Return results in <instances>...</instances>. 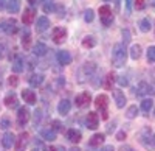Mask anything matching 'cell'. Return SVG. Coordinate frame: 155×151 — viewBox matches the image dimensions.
<instances>
[{"instance_id": "cell-1", "label": "cell", "mask_w": 155, "mask_h": 151, "mask_svg": "<svg viewBox=\"0 0 155 151\" xmlns=\"http://www.w3.org/2000/svg\"><path fill=\"white\" fill-rule=\"evenodd\" d=\"M127 61V50L124 44H115L112 50V64L115 67H123Z\"/></svg>"}, {"instance_id": "cell-2", "label": "cell", "mask_w": 155, "mask_h": 151, "mask_svg": "<svg viewBox=\"0 0 155 151\" xmlns=\"http://www.w3.org/2000/svg\"><path fill=\"white\" fill-rule=\"evenodd\" d=\"M95 72H96V64L95 62H92V61L84 62L82 67L79 69V72H78V75H79V81L84 83L85 80H90L95 75Z\"/></svg>"}, {"instance_id": "cell-3", "label": "cell", "mask_w": 155, "mask_h": 151, "mask_svg": "<svg viewBox=\"0 0 155 151\" xmlns=\"http://www.w3.org/2000/svg\"><path fill=\"white\" fill-rule=\"evenodd\" d=\"M140 142L146 149H155V134H152L149 128L143 129L140 134Z\"/></svg>"}, {"instance_id": "cell-4", "label": "cell", "mask_w": 155, "mask_h": 151, "mask_svg": "<svg viewBox=\"0 0 155 151\" xmlns=\"http://www.w3.org/2000/svg\"><path fill=\"white\" fill-rule=\"evenodd\" d=\"M95 105H96V108L101 111V114H102V118H107L109 117V114H107V105H109V97L106 95V94H99L98 97H96V100H95Z\"/></svg>"}, {"instance_id": "cell-5", "label": "cell", "mask_w": 155, "mask_h": 151, "mask_svg": "<svg viewBox=\"0 0 155 151\" xmlns=\"http://www.w3.org/2000/svg\"><path fill=\"white\" fill-rule=\"evenodd\" d=\"M99 17L102 20V25L104 27H109V25H112L113 22V14H112V9L109 5H104L99 8Z\"/></svg>"}, {"instance_id": "cell-6", "label": "cell", "mask_w": 155, "mask_h": 151, "mask_svg": "<svg viewBox=\"0 0 155 151\" xmlns=\"http://www.w3.org/2000/svg\"><path fill=\"white\" fill-rule=\"evenodd\" d=\"M51 39L54 41V44H62L67 39V30L64 27H56L53 28V33H51Z\"/></svg>"}, {"instance_id": "cell-7", "label": "cell", "mask_w": 155, "mask_h": 151, "mask_svg": "<svg viewBox=\"0 0 155 151\" xmlns=\"http://www.w3.org/2000/svg\"><path fill=\"white\" fill-rule=\"evenodd\" d=\"M28 122H30V111H28V108H25V106L19 108V111H17V125H19V128H23Z\"/></svg>"}, {"instance_id": "cell-8", "label": "cell", "mask_w": 155, "mask_h": 151, "mask_svg": "<svg viewBox=\"0 0 155 151\" xmlns=\"http://www.w3.org/2000/svg\"><path fill=\"white\" fill-rule=\"evenodd\" d=\"M3 31H5L6 34H16V33L19 31V23H17V20H16L14 17L3 20Z\"/></svg>"}, {"instance_id": "cell-9", "label": "cell", "mask_w": 155, "mask_h": 151, "mask_svg": "<svg viewBox=\"0 0 155 151\" xmlns=\"http://www.w3.org/2000/svg\"><path fill=\"white\" fill-rule=\"evenodd\" d=\"M85 126L88 129H96L99 126V115L96 112H88L85 117Z\"/></svg>"}, {"instance_id": "cell-10", "label": "cell", "mask_w": 155, "mask_h": 151, "mask_svg": "<svg viewBox=\"0 0 155 151\" xmlns=\"http://www.w3.org/2000/svg\"><path fill=\"white\" fill-rule=\"evenodd\" d=\"M90 101H92V95H90V92H82V94H79L74 98V103H76L78 108H87L90 105Z\"/></svg>"}, {"instance_id": "cell-11", "label": "cell", "mask_w": 155, "mask_h": 151, "mask_svg": "<svg viewBox=\"0 0 155 151\" xmlns=\"http://www.w3.org/2000/svg\"><path fill=\"white\" fill-rule=\"evenodd\" d=\"M56 59H58V62H59L61 66L71 64V55H70V52H67V50H61V52H58Z\"/></svg>"}, {"instance_id": "cell-12", "label": "cell", "mask_w": 155, "mask_h": 151, "mask_svg": "<svg viewBox=\"0 0 155 151\" xmlns=\"http://www.w3.org/2000/svg\"><path fill=\"white\" fill-rule=\"evenodd\" d=\"M113 98H115V101H116V108L118 109H123L124 106H126V95H124V92L123 91H120V89H113Z\"/></svg>"}, {"instance_id": "cell-13", "label": "cell", "mask_w": 155, "mask_h": 151, "mask_svg": "<svg viewBox=\"0 0 155 151\" xmlns=\"http://www.w3.org/2000/svg\"><path fill=\"white\" fill-rule=\"evenodd\" d=\"M27 143H28V134H27V132H22L17 139H16V143H14L16 151H23L25 146H27Z\"/></svg>"}, {"instance_id": "cell-14", "label": "cell", "mask_w": 155, "mask_h": 151, "mask_svg": "<svg viewBox=\"0 0 155 151\" xmlns=\"http://www.w3.org/2000/svg\"><path fill=\"white\" fill-rule=\"evenodd\" d=\"M34 17H36V11L33 8H27V9L23 11V14H22V22L25 25H31L33 20H34Z\"/></svg>"}, {"instance_id": "cell-15", "label": "cell", "mask_w": 155, "mask_h": 151, "mask_svg": "<svg viewBox=\"0 0 155 151\" xmlns=\"http://www.w3.org/2000/svg\"><path fill=\"white\" fill-rule=\"evenodd\" d=\"M47 28H50V19L45 17V16L39 17L37 22H36V31H37V33H42V31H45Z\"/></svg>"}, {"instance_id": "cell-16", "label": "cell", "mask_w": 155, "mask_h": 151, "mask_svg": "<svg viewBox=\"0 0 155 151\" xmlns=\"http://www.w3.org/2000/svg\"><path fill=\"white\" fill-rule=\"evenodd\" d=\"M67 139H68L70 142H73V143H79V142H81V139H82V134H81V131H79V129L71 128V129H68V131H67Z\"/></svg>"}, {"instance_id": "cell-17", "label": "cell", "mask_w": 155, "mask_h": 151, "mask_svg": "<svg viewBox=\"0 0 155 151\" xmlns=\"http://www.w3.org/2000/svg\"><path fill=\"white\" fill-rule=\"evenodd\" d=\"M70 109H71V103H70V100H62V101H59V105H58V112L61 115H67L68 112H70Z\"/></svg>"}, {"instance_id": "cell-18", "label": "cell", "mask_w": 155, "mask_h": 151, "mask_svg": "<svg viewBox=\"0 0 155 151\" xmlns=\"http://www.w3.org/2000/svg\"><path fill=\"white\" fill-rule=\"evenodd\" d=\"M16 143V136L12 134V132H6L3 137H2V145L3 148H12V145Z\"/></svg>"}, {"instance_id": "cell-19", "label": "cell", "mask_w": 155, "mask_h": 151, "mask_svg": "<svg viewBox=\"0 0 155 151\" xmlns=\"http://www.w3.org/2000/svg\"><path fill=\"white\" fill-rule=\"evenodd\" d=\"M5 106L6 108H16L17 105H19V98H17V95L14 94V92H9L6 97H5Z\"/></svg>"}, {"instance_id": "cell-20", "label": "cell", "mask_w": 155, "mask_h": 151, "mask_svg": "<svg viewBox=\"0 0 155 151\" xmlns=\"http://www.w3.org/2000/svg\"><path fill=\"white\" fill-rule=\"evenodd\" d=\"M6 11L9 14H16L20 11V0H8L6 2Z\"/></svg>"}, {"instance_id": "cell-21", "label": "cell", "mask_w": 155, "mask_h": 151, "mask_svg": "<svg viewBox=\"0 0 155 151\" xmlns=\"http://www.w3.org/2000/svg\"><path fill=\"white\" fill-rule=\"evenodd\" d=\"M47 52H48V47H47L44 42H37V44H34V47H33L34 56H45Z\"/></svg>"}, {"instance_id": "cell-22", "label": "cell", "mask_w": 155, "mask_h": 151, "mask_svg": "<svg viewBox=\"0 0 155 151\" xmlns=\"http://www.w3.org/2000/svg\"><path fill=\"white\" fill-rule=\"evenodd\" d=\"M28 83H30L31 87L41 86V84L44 83V75H41V73H33V75H30V77H28Z\"/></svg>"}, {"instance_id": "cell-23", "label": "cell", "mask_w": 155, "mask_h": 151, "mask_svg": "<svg viewBox=\"0 0 155 151\" xmlns=\"http://www.w3.org/2000/svg\"><path fill=\"white\" fill-rule=\"evenodd\" d=\"M104 140H106V136L98 132V134L92 136V139H90L88 145H90V146H93V148H98L99 145H102V143H104Z\"/></svg>"}, {"instance_id": "cell-24", "label": "cell", "mask_w": 155, "mask_h": 151, "mask_svg": "<svg viewBox=\"0 0 155 151\" xmlns=\"http://www.w3.org/2000/svg\"><path fill=\"white\" fill-rule=\"evenodd\" d=\"M22 98H23L28 105H36V94H34L31 89H23Z\"/></svg>"}, {"instance_id": "cell-25", "label": "cell", "mask_w": 155, "mask_h": 151, "mask_svg": "<svg viewBox=\"0 0 155 151\" xmlns=\"http://www.w3.org/2000/svg\"><path fill=\"white\" fill-rule=\"evenodd\" d=\"M141 53H143V48H141L140 44H134V45L130 47V58H132L134 61L140 59V58H141Z\"/></svg>"}, {"instance_id": "cell-26", "label": "cell", "mask_w": 155, "mask_h": 151, "mask_svg": "<svg viewBox=\"0 0 155 151\" xmlns=\"http://www.w3.org/2000/svg\"><path fill=\"white\" fill-rule=\"evenodd\" d=\"M12 72L14 73L23 72V59H22V56H17L14 61H12Z\"/></svg>"}, {"instance_id": "cell-27", "label": "cell", "mask_w": 155, "mask_h": 151, "mask_svg": "<svg viewBox=\"0 0 155 151\" xmlns=\"http://www.w3.org/2000/svg\"><path fill=\"white\" fill-rule=\"evenodd\" d=\"M137 89H138V91H135V94H137L138 97H143V95L149 94V83H146V81H141V83L138 84Z\"/></svg>"}, {"instance_id": "cell-28", "label": "cell", "mask_w": 155, "mask_h": 151, "mask_svg": "<svg viewBox=\"0 0 155 151\" xmlns=\"http://www.w3.org/2000/svg\"><path fill=\"white\" fill-rule=\"evenodd\" d=\"M41 136L44 140H48V142L56 140V131H53V129H42Z\"/></svg>"}, {"instance_id": "cell-29", "label": "cell", "mask_w": 155, "mask_h": 151, "mask_svg": "<svg viewBox=\"0 0 155 151\" xmlns=\"http://www.w3.org/2000/svg\"><path fill=\"white\" fill-rule=\"evenodd\" d=\"M140 30L143 31V33H147V31L152 30V23H150V19L149 17H144V19L140 20Z\"/></svg>"}, {"instance_id": "cell-30", "label": "cell", "mask_w": 155, "mask_h": 151, "mask_svg": "<svg viewBox=\"0 0 155 151\" xmlns=\"http://www.w3.org/2000/svg\"><path fill=\"white\" fill-rule=\"evenodd\" d=\"M96 45V39L93 36H85L82 39V47L84 48H93Z\"/></svg>"}, {"instance_id": "cell-31", "label": "cell", "mask_w": 155, "mask_h": 151, "mask_svg": "<svg viewBox=\"0 0 155 151\" xmlns=\"http://www.w3.org/2000/svg\"><path fill=\"white\" fill-rule=\"evenodd\" d=\"M152 106H153V101L150 98H144L143 101H141V111H143L144 114H149V111L152 109Z\"/></svg>"}, {"instance_id": "cell-32", "label": "cell", "mask_w": 155, "mask_h": 151, "mask_svg": "<svg viewBox=\"0 0 155 151\" xmlns=\"http://www.w3.org/2000/svg\"><path fill=\"white\" fill-rule=\"evenodd\" d=\"M30 44H31V34H30L28 30H25V33L22 36V45H23L25 50H28L30 48Z\"/></svg>"}, {"instance_id": "cell-33", "label": "cell", "mask_w": 155, "mask_h": 151, "mask_svg": "<svg viewBox=\"0 0 155 151\" xmlns=\"http://www.w3.org/2000/svg\"><path fill=\"white\" fill-rule=\"evenodd\" d=\"M113 83H115V75H113V73H107L106 81H104V89H107V91H112Z\"/></svg>"}, {"instance_id": "cell-34", "label": "cell", "mask_w": 155, "mask_h": 151, "mask_svg": "<svg viewBox=\"0 0 155 151\" xmlns=\"http://www.w3.org/2000/svg\"><path fill=\"white\" fill-rule=\"evenodd\" d=\"M138 108H137V105H134V106H129L127 108V111H126V117L127 118H135L137 115H138Z\"/></svg>"}, {"instance_id": "cell-35", "label": "cell", "mask_w": 155, "mask_h": 151, "mask_svg": "<svg viewBox=\"0 0 155 151\" xmlns=\"http://www.w3.org/2000/svg\"><path fill=\"white\" fill-rule=\"evenodd\" d=\"M93 19H95V11H93L92 8L85 9V12H84V20H85V22H93Z\"/></svg>"}, {"instance_id": "cell-36", "label": "cell", "mask_w": 155, "mask_h": 151, "mask_svg": "<svg viewBox=\"0 0 155 151\" xmlns=\"http://www.w3.org/2000/svg\"><path fill=\"white\" fill-rule=\"evenodd\" d=\"M33 114H34V115H33V122H34V125L37 126V125L41 123L42 117H44V115H42V109H36V111L33 112Z\"/></svg>"}, {"instance_id": "cell-37", "label": "cell", "mask_w": 155, "mask_h": 151, "mask_svg": "<svg viewBox=\"0 0 155 151\" xmlns=\"http://www.w3.org/2000/svg\"><path fill=\"white\" fill-rule=\"evenodd\" d=\"M147 62H155V45L147 48Z\"/></svg>"}, {"instance_id": "cell-38", "label": "cell", "mask_w": 155, "mask_h": 151, "mask_svg": "<svg viewBox=\"0 0 155 151\" xmlns=\"http://www.w3.org/2000/svg\"><path fill=\"white\" fill-rule=\"evenodd\" d=\"M9 126H11V120L8 117H3L2 120H0V128L2 129H8Z\"/></svg>"}, {"instance_id": "cell-39", "label": "cell", "mask_w": 155, "mask_h": 151, "mask_svg": "<svg viewBox=\"0 0 155 151\" xmlns=\"http://www.w3.org/2000/svg\"><path fill=\"white\" fill-rule=\"evenodd\" d=\"M54 9H56V6H54L53 2H48V3L44 5V12H47V14H48V12H53Z\"/></svg>"}, {"instance_id": "cell-40", "label": "cell", "mask_w": 155, "mask_h": 151, "mask_svg": "<svg viewBox=\"0 0 155 151\" xmlns=\"http://www.w3.org/2000/svg\"><path fill=\"white\" fill-rule=\"evenodd\" d=\"M129 41H130V33H129V30H123V44L126 45Z\"/></svg>"}, {"instance_id": "cell-41", "label": "cell", "mask_w": 155, "mask_h": 151, "mask_svg": "<svg viewBox=\"0 0 155 151\" xmlns=\"http://www.w3.org/2000/svg\"><path fill=\"white\" fill-rule=\"evenodd\" d=\"M116 81H118V84H120L121 87H126V86L129 84V80H127L126 77H118V80H116Z\"/></svg>"}, {"instance_id": "cell-42", "label": "cell", "mask_w": 155, "mask_h": 151, "mask_svg": "<svg viewBox=\"0 0 155 151\" xmlns=\"http://www.w3.org/2000/svg\"><path fill=\"white\" fill-rule=\"evenodd\" d=\"M134 2H135V8L137 9H144V6H146L144 0H134Z\"/></svg>"}, {"instance_id": "cell-43", "label": "cell", "mask_w": 155, "mask_h": 151, "mask_svg": "<svg viewBox=\"0 0 155 151\" xmlns=\"http://www.w3.org/2000/svg\"><path fill=\"white\" fill-rule=\"evenodd\" d=\"M17 83H19V78H17V77H9V80H8V84H9V86L16 87Z\"/></svg>"}, {"instance_id": "cell-44", "label": "cell", "mask_w": 155, "mask_h": 151, "mask_svg": "<svg viewBox=\"0 0 155 151\" xmlns=\"http://www.w3.org/2000/svg\"><path fill=\"white\" fill-rule=\"evenodd\" d=\"M53 131H62V125L59 120H54L53 122Z\"/></svg>"}, {"instance_id": "cell-45", "label": "cell", "mask_w": 155, "mask_h": 151, "mask_svg": "<svg viewBox=\"0 0 155 151\" xmlns=\"http://www.w3.org/2000/svg\"><path fill=\"white\" fill-rule=\"evenodd\" d=\"M126 137H127V134H126L124 131H120L118 134H116V140H120V142H121V140L126 139Z\"/></svg>"}, {"instance_id": "cell-46", "label": "cell", "mask_w": 155, "mask_h": 151, "mask_svg": "<svg viewBox=\"0 0 155 151\" xmlns=\"http://www.w3.org/2000/svg\"><path fill=\"white\" fill-rule=\"evenodd\" d=\"M132 3H134V0H126V11L127 12H132Z\"/></svg>"}, {"instance_id": "cell-47", "label": "cell", "mask_w": 155, "mask_h": 151, "mask_svg": "<svg viewBox=\"0 0 155 151\" xmlns=\"http://www.w3.org/2000/svg\"><path fill=\"white\" fill-rule=\"evenodd\" d=\"M5 52H6V45L3 42H0V58L5 56Z\"/></svg>"}, {"instance_id": "cell-48", "label": "cell", "mask_w": 155, "mask_h": 151, "mask_svg": "<svg viewBox=\"0 0 155 151\" xmlns=\"http://www.w3.org/2000/svg\"><path fill=\"white\" fill-rule=\"evenodd\" d=\"M149 94L150 95H155V80L152 83H149Z\"/></svg>"}, {"instance_id": "cell-49", "label": "cell", "mask_w": 155, "mask_h": 151, "mask_svg": "<svg viewBox=\"0 0 155 151\" xmlns=\"http://www.w3.org/2000/svg\"><path fill=\"white\" fill-rule=\"evenodd\" d=\"M99 151H115V148H113L112 145H104V146H102Z\"/></svg>"}, {"instance_id": "cell-50", "label": "cell", "mask_w": 155, "mask_h": 151, "mask_svg": "<svg viewBox=\"0 0 155 151\" xmlns=\"http://www.w3.org/2000/svg\"><path fill=\"white\" fill-rule=\"evenodd\" d=\"M118 151H135V149H134L132 146H129V145H123Z\"/></svg>"}, {"instance_id": "cell-51", "label": "cell", "mask_w": 155, "mask_h": 151, "mask_svg": "<svg viewBox=\"0 0 155 151\" xmlns=\"http://www.w3.org/2000/svg\"><path fill=\"white\" fill-rule=\"evenodd\" d=\"M39 2H41V0H28V3H30V5H37Z\"/></svg>"}, {"instance_id": "cell-52", "label": "cell", "mask_w": 155, "mask_h": 151, "mask_svg": "<svg viewBox=\"0 0 155 151\" xmlns=\"http://www.w3.org/2000/svg\"><path fill=\"white\" fill-rule=\"evenodd\" d=\"M68 151H82L81 148H78V146H73V148H70Z\"/></svg>"}, {"instance_id": "cell-53", "label": "cell", "mask_w": 155, "mask_h": 151, "mask_svg": "<svg viewBox=\"0 0 155 151\" xmlns=\"http://www.w3.org/2000/svg\"><path fill=\"white\" fill-rule=\"evenodd\" d=\"M5 6V0H0V9H2Z\"/></svg>"}, {"instance_id": "cell-54", "label": "cell", "mask_w": 155, "mask_h": 151, "mask_svg": "<svg viewBox=\"0 0 155 151\" xmlns=\"http://www.w3.org/2000/svg\"><path fill=\"white\" fill-rule=\"evenodd\" d=\"M149 5H150V6H153V8H155V0H149Z\"/></svg>"}, {"instance_id": "cell-55", "label": "cell", "mask_w": 155, "mask_h": 151, "mask_svg": "<svg viewBox=\"0 0 155 151\" xmlns=\"http://www.w3.org/2000/svg\"><path fill=\"white\" fill-rule=\"evenodd\" d=\"M56 151H65V148H64V146H58Z\"/></svg>"}, {"instance_id": "cell-56", "label": "cell", "mask_w": 155, "mask_h": 151, "mask_svg": "<svg viewBox=\"0 0 155 151\" xmlns=\"http://www.w3.org/2000/svg\"><path fill=\"white\" fill-rule=\"evenodd\" d=\"M44 151H56V148H51V146H50V148H45Z\"/></svg>"}, {"instance_id": "cell-57", "label": "cell", "mask_w": 155, "mask_h": 151, "mask_svg": "<svg viewBox=\"0 0 155 151\" xmlns=\"http://www.w3.org/2000/svg\"><path fill=\"white\" fill-rule=\"evenodd\" d=\"M0 87H2V78H0Z\"/></svg>"}, {"instance_id": "cell-58", "label": "cell", "mask_w": 155, "mask_h": 151, "mask_svg": "<svg viewBox=\"0 0 155 151\" xmlns=\"http://www.w3.org/2000/svg\"><path fill=\"white\" fill-rule=\"evenodd\" d=\"M153 115H155V109H153Z\"/></svg>"}, {"instance_id": "cell-59", "label": "cell", "mask_w": 155, "mask_h": 151, "mask_svg": "<svg viewBox=\"0 0 155 151\" xmlns=\"http://www.w3.org/2000/svg\"><path fill=\"white\" fill-rule=\"evenodd\" d=\"M33 151H37V149H33Z\"/></svg>"}]
</instances>
